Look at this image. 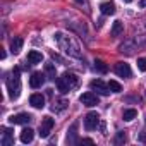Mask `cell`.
Segmentation results:
<instances>
[{
  "mask_svg": "<svg viewBox=\"0 0 146 146\" xmlns=\"http://www.w3.org/2000/svg\"><path fill=\"white\" fill-rule=\"evenodd\" d=\"M53 38L58 41V46H60V48H62L65 53H69V55H72V57H79V55H81L78 43H74V41H72V38H69V36H64L62 33H55V35H53Z\"/></svg>",
  "mask_w": 146,
  "mask_h": 146,
  "instance_id": "cell-1",
  "label": "cell"
},
{
  "mask_svg": "<svg viewBox=\"0 0 146 146\" xmlns=\"http://www.w3.org/2000/svg\"><path fill=\"white\" fill-rule=\"evenodd\" d=\"M55 84H57V90H58L62 95H65V93H69L72 88L78 86V76L72 74V72H65L62 78H57V79H55Z\"/></svg>",
  "mask_w": 146,
  "mask_h": 146,
  "instance_id": "cell-2",
  "label": "cell"
},
{
  "mask_svg": "<svg viewBox=\"0 0 146 146\" xmlns=\"http://www.w3.org/2000/svg\"><path fill=\"white\" fill-rule=\"evenodd\" d=\"M19 72H21V69H19V67H14V70H12V78L7 81V91H9V96H11L12 100L19 98V95H21V79H19Z\"/></svg>",
  "mask_w": 146,
  "mask_h": 146,
  "instance_id": "cell-3",
  "label": "cell"
},
{
  "mask_svg": "<svg viewBox=\"0 0 146 146\" xmlns=\"http://www.w3.org/2000/svg\"><path fill=\"white\" fill-rule=\"evenodd\" d=\"M90 88H91V91H96V95H108V93H112L110 91V88H108V83L105 84L102 79H93L91 83H90Z\"/></svg>",
  "mask_w": 146,
  "mask_h": 146,
  "instance_id": "cell-4",
  "label": "cell"
},
{
  "mask_svg": "<svg viewBox=\"0 0 146 146\" xmlns=\"http://www.w3.org/2000/svg\"><path fill=\"white\" fill-rule=\"evenodd\" d=\"M53 125H55V120L50 115L43 117L41 119V124H40V136L41 137H48V134H50V131H52Z\"/></svg>",
  "mask_w": 146,
  "mask_h": 146,
  "instance_id": "cell-5",
  "label": "cell"
},
{
  "mask_svg": "<svg viewBox=\"0 0 146 146\" xmlns=\"http://www.w3.org/2000/svg\"><path fill=\"white\" fill-rule=\"evenodd\" d=\"M98 124H100V115L96 112H90L84 117V129L86 131H95Z\"/></svg>",
  "mask_w": 146,
  "mask_h": 146,
  "instance_id": "cell-6",
  "label": "cell"
},
{
  "mask_svg": "<svg viewBox=\"0 0 146 146\" xmlns=\"http://www.w3.org/2000/svg\"><path fill=\"white\" fill-rule=\"evenodd\" d=\"M79 100H81V103H83V105H86V107H95V105H98V103H100L98 95H95V93H91V91L83 93V95L79 96Z\"/></svg>",
  "mask_w": 146,
  "mask_h": 146,
  "instance_id": "cell-7",
  "label": "cell"
},
{
  "mask_svg": "<svg viewBox=\"0 0 146 146\" xmlns=\"http://www.w3.org/2000/svg\"><path fill=\"white\" fill-rule=\"evenodd\" d=\"M113 70H115V74L120 76V78H131V74H132V70H131L129 64H125V62H119V64H115Z\"/></svg>",
  "mask_w": 146,
  "mask_h": 146,
  "instance_id": "cell-8",
  "label": "cell"
},
{
  "mask_svg": "<svg viewBox=\"0 0 146 146\" xmlns=\"http://www.w3.org/2000/svg\"><path fill=\"white\" fill-rule=\"evenodd\" d=\"M45 83V74H41V72H33L31 78H29V86L31 88H41V84Z\"/></svg>",
  "mask_w": 146,
  "mask_h": 146,
  "instance_id": "cell-9",
  "label": "cell"
},
{
  "mask_svg": "<svg viewBox=\"0 0 146 146\" xmlns=\"http://www.w3.org/2000/svg\"><path fill=\"white\" fill-rule=\"evenodd\" d=\"M29 105L35 108H43L45 107V96L41 93H33L29 96Z\"/></svg>",
  "mask_w": 146,
  "mask_h": 146,
  "instance_id": "cell-10",
  "label": "cell"
},
{
  "mask_svg": "<svg viewBox=\"0 0 146 146\" xmlns=\"http://www.w3.org/2000/svg\"><path fill=\"white\" fill-rule=\"evenodd\" d=\"M9 120H11V124H28V122H31V120H33V117H31L29 113H24V112H21V113H16V115H12Z\"/></svg>",
  "mask_w": 146,
  "mask_h": 146,
  "instance_id": "cell-11",
  "label": "cell"
},
{
  "mask_svg": "<svg viewBox=\"0 0 146 146\" xmlns=\"http://www.w3.org/2000/svg\"><path fill=\"white\" fill-rule=\"evenodd\" d=\"M14 144V131L12 129H4V137H2V146H12Z\"/></svg>",
  "mask_w": 146,
  "mask_h": 146,
  "instance_id": "cell-12",
  "label": "cell"
},
{
  "mask_svg": "<svg viewBox=\"0 0 146 146\" xmlns=\"http://www.w3.org/2000/svg\"><path fill=\"white\" fill-rule=\"evenodd\" d=\"M100 11L103 16H112V14H115V4L113 2H103V4H100Z\"/></svg>",
  "mask_w": 146,
  "mask_h": 146,
  "instance_id": "cell-13",
  "label": "cell"
},
{
  "mask_svg": "<svg viewBox=\"0 0 146 146\" xmlns=\"http://www.w3.org/2000/svg\"><path fill=\"white\" fill-rule=\"evenodd\" d=\"M21 143H24V144H28V143H31L33 141V137H35V131L33 129H29V127H26V129H23L21 131Z\"/></svg>",
  "mask_w": 146,
  "mask_h": 146,
  "instance_id": "cell-14",
  "label": "cell"
},
{
  "mask_svg": "<svg viewBox=\"0 0 146 146\" xmlns=\"http://www.w3.org/2000/svg\"><path fill=\"white\" fill-rule=\"evenodd\" d=\"M78 124H72L70 125V129L67 131V143L69 144H74L76 141H78Z\"/></svg>",
  "mask_w": 146,
  "mask_h": 146,
  "instance_id": "cell-15",
  "label": "cell"
},
{
  "mask_svg": "<svg viewBox=\"0 0 146 146\" xmlns=\"http://www.w3.org/2000/svg\"><path fill=\"white\" fill-rule=\"evenodd\" d=\"M23 48V38L21 36H14L12 41H11V52L12 53H19Z\"/></svg>",
  "mask_w": 146,
  "mask_h": 146,
  "instance_id": "cell-16",
  "label": "cell"
},
{
  "mask_svg": "<svg viewBox=\"0 0 146 146\" xmlns=\"http://www.w3.org/2000/svg\"><path fill=\"white\" fill-rule=\"evenodd\" d=\"M28 60H29V64H40L43 60V55L40 52H36V50H31L28 53Z\"/></svg>",
  "mask_w": 146,
  "mask_h": 146,
  "instance_id": "cell-17",
  "label": "cell"
},
{
  "mask_svg": "<svg viewBox=\"0 0 146 146\" xmlns=\"http://www.w3.org/2000/svg\"><path fill=\"white\" fill-rule=\"evenodd\" d=\"M45 72H46V78L50 81L57 79V72H55V65L53 64H45Z\"/></svg>",
  "mask_w": 146,
  "mask_h": 146,
  "instance_id": "cell-18",
  "label": "cell"
},
{
  "mask_svg": "<svg viewBox=\"0 0 146 146\" xmlns=\"http://www.w3.org/2000/svg\"><path fill=\"white\" fill-rule=\"evenodd\" d=\"M122 33H124V24H122L120 21H115V23H113V26H112L110 35H112V36H120Z\"/></svg>",
  "mask_w": 146,
  "mask_h": 146,
  "instance_id": "cell-19",
  "label": "cell"
},
{
  "mask_svg": "<svg viewBox=\"0 0 146 146\" xmlns=\"http://www.w3.org/2000/svg\"><path fill=\"white\" fill-rule=\"evenodd\" d=\"M136 117H137V110H136V108H127V110H124V113H122V119L127 120V122L134 120Z\"/></svg>",
  "mask_w": 146,
  "mask_h": 146,
  "instance_id": "cell-20",
  "label": "cell"
},
{
  "mask_svg": "<svg viewBox=\"0 0 146 146\" xmlns=\"http://www.w3.org/2000/svg\"><path fill=\"white\" fill-rule=\"evenodd\" d=\"M95 69L100 72V74H107L108 72V65L103 60H95Z\"/></svg>",
  "mask_w": 146,
  "mask_h": 146,
  "instance_id": "cell-21",
  "label": "cell"
},
{
  "mask_svg": "<svg viewBox=\"0 0 146 146\" xmlns=\"http://www.w3.org/2000/svg\"><path fill=\"white\" fill-rule=\"evenodd\" d=\"M108 88H110V91L112 93H120L122 91V86H120V83H117V81H108Z\"/></svg>",
  "mask_w": 146,
  "mask_h": 146,
  "instance_id": "cell-22",
  "label": "cell"
},
{
  "mask_svg": "<svg viewBox=\"0 0 146 146\" xmlns=\"http://www.w3.org/2000/svg\"><path fill=\"white\" fill-rule=\"evenodd\" d=\"M67 105H69V102L60 100V102H57V105H53V107H52V110H53V112H55V110H57V112H60V110H64Z\"/></svg>",
  "mask_w": 146,
  "mask_h": 146,
  "instance_id": "cell-23",
  "label": "cell"
},
{
  "mask_svg": "<svg viewBox=\"0 0 146 146\" xmlns=\"http://www.w3.org/2000/svg\"><path fill=\"white\" fill-rule=\"evenodd\" d=\"M115 144H122V143H125V134L120 131V132H117V136H115V141H113Z\"/></svg>",
  "mask_w": 146,
  "mask_h": 146,
  "instance_id": "cell-24",
  "label": "cell"
},
{
  "mask_svg": "<svg viewBox=\"0 0 146 146\" xmlns=\"http://www.w3.org/2000/svg\"><path fill=\"white\" fill-rule=\"evenodd\" d=\"M137 69L139 70H146V57H141V58H137Z\"/></svg>",
  "mask_w": 146,
  "mask_h": 146,
  "instance_id": "cell-25",
  "label": "cell"
},
{
  "mask_svg": "<svg viewBox=\"0 0 146 146\" xmlns=\"http://www.w3.org/2000/svg\"><path fill=\"white\" fill-rule=\"evenodd\" d=\"M79 143H81V144H93L95 141H93V139H90V137H84V139H81Z\"/></svg>",
  "mask_w": 146,
  "mask_h": 146,
  "instance_id": "cell-26",
  "label": "cell"
},
{
  "mask_svg": "<svg viewBox=\"0 0 146 146\" xmlns=\"http://www.w3.org/2000/svg\"><path fill=\"white\" fill-rule=\"evenodd\" d=\"M139 5L141 7H146V0H139Z\"/></svg>",
  "mask_w": 146,
  "mask_h": 146,
  "instance_id": "cell-27",
  "label": "cell"
},
{
  "mask_svg": "<svg viewBox=\"0 0 146 146\" xmlns=\"http://www.w3.org/2000/svg\"><path fill=\"white\" fill-rule=\"evenodd\" d=\"M141 141H144V143H146V136H143V137H141Z\"/></svg>",
  "mask_w": 146,
  "mask_h": 146,
  "instance_id": "cell-28",
  "label": "cell"
},
{
  "mask_svg": "<svg viewBox=\"0 0 146 146\" xmlns=\"http://www.w3.org/2000/svg\"><path fill=\"white\" fill-rule=\"evenodd\" d=\"M124 2H125V4H131V2H132V0H124Z\"/></svg>",
  "mask_w": 146,
  "mask_h": 146,
  "instance_id": "cell-29",
  "label": "cell"
},
{
  "mask_svg": "<svg viewBox=\"0 0 146 146\" xmlns=\"http://www.w3.org/2000/svg\"><path fill=\"white\" fill-rule=\"evenodd\" d=\"M76 2H84V0H76Z\"/></svg>",
  "mask_w": 146,
  "mask_h": 146,
  "instance_id": "cell-30",
  "label": "cell"
}]
</instances>
